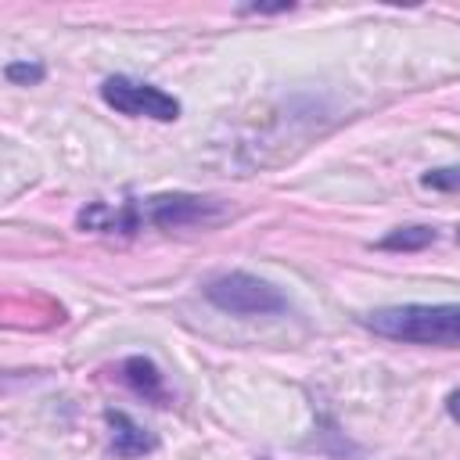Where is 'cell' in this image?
<instances>
[{
	"label": "cell",
	"instance_id": "cell-6",
	"mask_svg": "<svg viewBox=\"0 0 460 460\" xmlns=\"http://www.w3.org/2000/svg\"><path fill=\"white\" fill-rule=\"evenodd\" d=\"M122 381L147 402L155 406H165V381H162V370L147 359V356H129L122 363Z\"/></svg>",
	"mask_w": 460,
	"mask_h": 460
},
{
	"label": "cell",
	"instance_id": "cell-7",
	"mask_svg": "<svg viewBox=\"0 0 460 460\" xmlns=\"http://www.w3.org/2000/svg\"><path fill=\"white\" fill-rule=\"evenodd\" d=\"M435 237H438L435 226H399L388 237H381L377 248H385V252H420V248L435 244Z\"/></svg>",
	"mask_w": 460,
	"mask_h": 460
},
{
	"label": "cell",
	"instance_id": "cell-1",
	"mask_svg": "<svg viewBox=\"0 0 460 460\" xmlns=\"http://www.w3.org/2000/svg\"><path fill=\"white\" fill-rule=\"evenodd\" d=\"M230 208L219 198L201 194H155V198H133V201H93L86 205L75 223L93 234H137L144 226L158 230H183V226H212L226 219Z\"/></svg>",
	"mask_w": 460,
	"mask_h": 460
},
{
	"label": "cell",
	"instance_id": "cell-4",
	"mask_svg": "<svg viewBox=\"0 0 460 460\" xmlns=\"http://www.w3.org/2000/svg\"><path fill=\"white\" fill-rule=\"evenodd\" d=\"M101 101L129 119H155V122L180 119V101L172 93H165L162 86L129 79V75H108L101 83Z\"/></svg>",
	"mask_w": 460,
	"mask_h": 460
},
{
	"label": "cell",
	"instance_id": "cell-2",
	"mask_svg": "<svg viewBox=\"0 0 460 460\" xmlns=\"http://www.w3.org/2000/svg\"><path fill=\"white\" fill-rule=\"evenodd\" d=\"M363 327L402 345L453 349L460 345V302H406L363 316Z\"/></svg>",
	"mask_w": 460,
	"mask_h": 460
},
{
	"label": "cell",
	"instance_id": "cell-9",
	"mask_svg": "<svg viewBox=\"0 0 460 460\" xmlns=\"http://www.w3.org/2000/svg\"><path fill=\"white\" fill-rule=\"evenodd\" d=\"M424 187L431 190H460V165H449V169H428L420 176Z\"/></svg>",
	"mask_w": 460,
	"mask_h": 460
},
{
	"label": "cell",
	"instance_id": "cell-5",
	"mask_svg": "<svg viewBox=\"0 0 460 460\" xmlns=\"http://www.w3.org/2000/svg\"><path fill=\"white\" fill-rule=\"evenodd\" d=\"M104 420H108V428H111V453L122 456V460L144 456V453H151V449L158 446L155 435H151L147 428H140L126 410H108Z\"/></svg>",
	"mask_w": 460,
	"mask_h": 460
},
{
	"label": "cell",
	"instance_id": "cell-10",
	"mask_svg": "<svg viewBox=\"0 0 460 460\" xmlns=\"http://www.w3.org/2000/svg\"><path fill=\"white\" fill-rule=\"evenodd\" d=\"M446 410H449V417H453V420H460V392H449Z\"/></svg>",
	"mask_w": 460,
	"mask_h": 460
},
{
	"label": "cell",
	"instance_id": "cell-8",
	"mask_svg": "<svg viewBox=\"0 0 460 460\" xmlns=\"http://www.w3.org/2000/svg\"><path fill=\"white\" fill-rule=\"evenodd\" d=\"M43 75H47V68L40 61H7V68H4V79L14 86H36V83H43Z\"/></svg>",
	"mask_w": 460,
	"mask_h": 460
},
{
	"label": "cell",
	"instance_id": "cell-3",
	"mask_svg": "<svg viewBox=\"0 0 460 460\" xmlns=\"http://www.w3.org/2000/svg\"><path fill=\"white\" fill-rule=\"evenodd\" d=\"M205 298L230 316H270V313L288 309V298L280 295V288H273L270 280L244 273V270L212 277L205 284Z\"/></svg>",
	"mask_w": 460,
	"mask_h": 460
}]
</instances>
